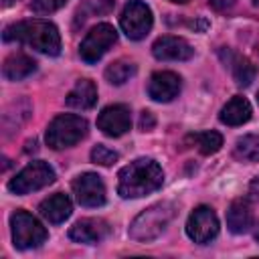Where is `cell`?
I'll return each mask as SVG.
<instances>
[{
    "label": "cell",
    "instance_id": "obj_1",
    "mask_svg": "<svg viewBox=\"0 0 259 259\" xmlns=\"http://www.w3.org/2000/svg\"><path fill=\"white\" fill-rule=\"evenodd\" d=\"M164 182L160 164L152 158H138L117 172V194L121 198H140L156 192Z\"/></svg>",
    "mask_w": 259,
    "mask_h": 259
},
{
    "label": "cell",
    "instance_id": "obj_2",
    "mask_svg": "<svg viewBox=\"0 0 259 259\" xmlns=\"http://www.w3.org/2000/svg\"><path fill=\"white\" fill-rule=\"evenodd\" d=\"M2 38L6 42H24L32 47L38 53H45L49 57H57L61 53V34L59 28L49 20H20L14 24H8L2 32Z\"/></svg>",
    "mask_w": 259,
    "mask_h": 259
},
{
    "label": "cell",
    "instance_id": "obj_3",
    "mask_svg": "<svg viewBox=\"0 0 259 259\" xmlns=\"http://www.w3.org/2000/svg\"><path fill=\"white\" fill-rule=\"evenodd\" d=\"M176 208L172 202L164 200V202H156L152 206H148L146 210H142L130 225V239L138 241V243H150L154 239H158L166 227L170 225V221L174 219Z\"/></svg>",
    "mask_w": 259,
    "mask_h": 259
},
{
    "label": "cell",
    "instance_id": "obj_4",
    "mask_svg": "<svg viewBox=\"0 0 259 259\" xmlns=\"http://www.w3.org/2000/svg\"><path fill=\"white\" fill-rule=\"evenodd\" d=\"M87 130L89 125L85 117L75 113H61L49 123L45 140L53 150H65L79 144L87 136Z\"/></svg>",
    "mask_w": 259,
    "mask_h": 259
},
{
    "label": "cell",
    "instance_id": "obj_5",
    "mask_svg": "<svg viewBox=\"0 0 259 259\" xmlns=\"http://www.w3.org/2000/svg\"><path fill=\"white\" fill-rule=\"evenodd\" d=\"M10 227H12V241L16 249H34L49 239L47 229L26 210L12 212Z\"/></svg>",
    "mask_w": 259,
    "mask_h": 259
},
{
    "label": "cell",
    "instance_id": "obj_6",
    "mask_svg": "<svg viewBox=\"0 0 259 259\" xmlns=\"http://www.w3.org/2000/svg\"><path fill=\"white\" fill-rule=\"evenodd\" d=\"M55 170L42 162V160H36V162H30L26 164L10 182H8V190L14 192V194H30L34 190H40L49 184L55 182Z\"/></svg>",
    "mask_w": 259,
    "mask_h": 259
},
{
    "label": "cell",
    "instance_id": "obj_7",
    "mask_svg": "<svg viewBox=\"0 0 259 259\" xmlns=\"http://www.w3.org/2000/svg\"><path fill=\"white\" fill-rule=\"evenodd\" d=\"M115 42H117V30H115L111 24H107V22L95 24V26L85 34V38L81 40V45H79V57H81V61H85L87 65H93V63H97Z\"/></svg>",
    "mask_w": 259,
    "mask_h": 259
},
{
    "label": "cell",
    "instance_id": "obj_8",
    "mask_svg": "<svg viewBox=\"0 0 259 259\" xmlns=\"http://www.w3.org/2000/svg\"><path fill=\"white\" fill-rule=\"evenodd\" d=\"M154 24V16L152 10L146 2L142 0H130L119 16V26L125 32L127 38L132 40H142L148 36V32L152 30Z\"/></svg>",
    "mask_w": 259,
    "mask_h": 259
},
{
    "label": "cell",
    "instance_id": "obj_9",
    "mask_svg": "<svg viewBox=\"0 0 259 259\" xmlns=\"http://www.w3.org/2000/svg\"><path fill=\"white\" fill-rule=\"evenodd\" d=\"M186 235L198 245L210 243L219 235V219L214 210L206 204L196 206L186 221Z\"/></svg>",
    "mask_w": 259,
    "mask_h": 259
},
{
    "label": "cell",
    "instance_id": "obj_10",
    "mask_svg": "<svg viewBox=\"0 0 259 259\" xmlns=\"http://www.w3.org/2000/svg\"><path fill=\"white\" fill-rule=\"evenodd\" d=\"M71 188H73L75 200H77L81 206L97 208V206L105 204V184H103L101 176L95 174V172L79 174V176L71 182Z\"/></svg>",
    "mask_w": 259,
    "mask_h": 259
},
{
    "label": "cell",
    "instance_id": "obj_11",
    "mask_svg": "<svg viewBox=\"0 0 259 259\" xmlns=\"http://www.w3.org/2000/svg\"><path fill=\"white\" fill-rule=\"evenodd\" d=\"M97 127L109 136V138H119L130 132L132 127V111L123 103H113L101 109L97 115Z\"/></svg>",
    "mask_w": 259,
    "mask_h": 259
},
{
    "label": "cell",
    "instance_id": "obj_12",
    "mask_svg": "<svg viewBox=\"0 0 259 259\" xmlns=\"http://www.w3.org/2000/svg\"><path fill=\"white\" fill-rule=\"evenodd\" d=\"M111 235V227L103 219H81L69 229V239L83 245H97Z\"/></svg>",
    "mask_w": 259,
    "mask_h": 259
},
{
    "label": "cell",
    "instance_id": "obj_13",
    "mask_svg": "<svg viewBox=\"0 0 259 259\" xmlns=\"http://www.w3.org/2000/svg\"><path fill=\"white\" fill-rule=\"evenodd\" d=\"M152 55L158 61H188L194 55L192 45L182 36L164 34L152 45Z\"/></svg>",
    "mask_w": 259,
    "mask_h": 259
},
{
    "label": "cell",
    "instance_id": "obj_14",
    "mask_svg": "<svg viewBox=\"0 0 259 259\" xmlns=\"http://www.w3.org/2000/svg\"><path fill=\"white\" fill-rule=\"evenodd\" d=\"M180 87L182 81L174 71H156L148 81V95L158 103H168L178 97Z\"/></svg>",
    "mask_w": 259,
    "mask_h": 259
},
{
    "label": "cell",
    "instance_id": "obj_15",
    "mask_svg": "<svg viewBox=\"0 0 259 259\" xmlns=\"http://www.w3.org/2000/svg\"><path fill=\"white\" fill-rule=\"evenodd\" d=\"M221 59L231 69V73L235 77V83L239 87H249L253 83V79L257 75V69L249 59H245L241 55H235L231 49H221Z\"/></svg>",
    "mask_w": 259,
    "mask_h": 259
},
{
    "label": "cell",
    "instance_id": "obj_16",
    "mask_svg": "<svg viewBox=\"0 0 259 259\" xmlns=\"http://www.w3.org/2000/svg\"><path fill=\"white\" fill-rule=\"evenodd\" d=\"M38 212H40V217L45 221H49L53 225H59V223H63V221H67L71 217L73 204H71V200H69L67 194L55 192V194H51L49 198H45L38 204Z\"/></svg>",
    "mask_w": 259,
    "mask_h": 259
},
{
    "label": "cell",
    "instance_id": "obj_17",
    "mask_svg": "<svg viewBox=\"0 0 259 259\" xmlns=\"http://www.w3.org/2000/svg\"><path fill=\"white\" fill-rule=\"evenodd\" d=\"M227 227L235 235H243L253 227V210L247 198H237L227 210Z\"/></svg>",
    "mask_w": 259,
    "mask_h": 259
},
{
    "label": "cell",
    "instance_id": "obj_18",
    "mask_svg": "<svg viewBox=\"0 0 259 259\" xmlns=\"http://www.w3.org/2000/svg\"><path fill=\"white\" fill-rule=\"evenodd\" d=\"M36 71V61L24 53H12L4 59L2 65V75L8 81H20L26 79L28 75H32Z\"/></svg>",
    "mask_w": 259,
    "mask_h": 259
},
{
    "label": "cell",
    "instance_id": "obj_19",
    "mask_svg": "<svg viewBox=\"0 0 259 259\" xmlns=\"http://www.w3.org/2000/svg\"><path fill=\"white\" fill-rule=\"evenodd\" d=\"M65 103L73 109H91L97 103V87L91 79H79L75 87L69 91Z\"/></svg>",
    "mask_w": 259,
    "mask_h": 259
},
{
    "label": "cell",
    "instance_id": "obj_20",
    "mask_svg": "<svg viewBox=\"0 0 259 259\" xmlns=\"http://www.w3.org/2000/svg\"><path fill=\"white\" fill-rule=\"evenodd\" d=\"M251 113H253L251 103H249L245 97L235 95V97H233L231 101H227V105L221 109L219 119H221L223 123H227V125H243L245 121L251 119Z\"/></svg>",
    "mask_w": 259,
    "mask_h": 259
},
{
    "label": "cell",
    "instance_id": "obj_21",
    "mask_svg": "<svg viewBox=\"0 0 259 259\" xmlns=\"http://www.w3.org/2000/svg\"><path fill=\"white\" fill-rule=\"evenodd\" d=\"M115 8V0H85L77 12H75V28L83 26L89 18L99 16V14H109Z\"/></svg>",
    "mask_w": 259,
    "mask_h": 259
},
{
    "label": "cell",
    "instance_id": "obj_22",
    "mask_svg": "<svg viewBox=\"0 0 259 259\" xmlns=\"http://www.w3.org/2000/svg\"><path fill=\"white\" fill-rule=\"evenodd\" d=\"M186 142L194 144L196 150L204 156H210V154H217L221 148H223V136L219 132H196V134H190L186 138Z\"/></svg>",
    "mask_w": 259,
    "mask_h": 259
},
{
    "label": "cell",
    "instance_id": "obj_23",
    "mask_svg": "<svg viewBox=\"0 0 259 259\" xmlns=\"http://www.w3.org/2000/svg\"><path fill=\"white\" fill-rule=\"evenodd\" d=\"M235 158L241 162H259V136L247 134L235 142Z\"/></svg>",
    "mask_w": 259,
    "mask_h": 259
},
{
    "label": "cell",
    "instance_id": "obj_24",
    "mask_svg": "<svg viewBox=\"0 0 259 259\" xmlns=\"http://www.w3.org/2000/svg\"><path fill=\"white\" fill-rule=\"evenodd\" d=\"M134 75H136V65L125 59H117L111 65H107V69H105V79L111 85H123Z\"/></svg>",
    "mask_w": 259,
    "mask_h": 259
},
{
    "label": "cell",
    "instance_id": "obj_25",
    "mask_svg": "<svg viewBox=\"0 0 259 259\" xmlns=\"http://www.w3.org/2000/svg\"><path fill=\"white\" fill-rule=\"evenodd\" d=\"M119 160V154L103 144H97L93 150H91V162L99 164V166H111Z\"/></svg>",
    "mask_w": 259,
    "mask_h": 259
},
{
    "label": "cell",
    "instance_id": "obj_26",
    "mask_svg": "<svg viewBox=\"0 0 259 259\" xmlns=\"http://www.w3.org/2000/svg\"><path fill=\"white\" fill-rule=\"evenodd\" d=\"M69 0H32L30 2V10L34 14H51L57 12L59 8H63Z\"/></svg>",
    "mask_w": 259,
    "mask_h": 259
},
{
    "label": "cell",
    "instance_id": "obj_27",
    "mask_svg": "<svg viewBox=\"0 0 259 259\" xmlns=\"http://www.w3.org/2000/svg\"><path fill=\"white\" fill-rule=\"evenodd\" d=\"M154 125H156L154 113L148 111V109H144L142 115H140V130H142V132H150V130H154Z\"/></svg>",
    "mask_w": 259,
    "mask_h": 259
},
{
    "label": "cell",
    "instance_id": "obj_28",
    "mask_svg": "<svg viewBox=\"0 0 259 259\" xmlns=\"http://www.w3.org/2000/svg\"><path fill=\"white\" fill-rule=\"evenodd\" d=\"M249 198L251 200H259V176L251 180L249 184Z\"/></svg>",
    "mask_w": 259,
    "mask_h": 259
},
{
    "label": "cell",
    "instance_id": "obj_29",
    "mask_svg": "<svg viewBox=\"0 0 259 259\" xmlns=\"http://www.w3.org/2000/svg\"><path fill=\"white\" fill-rule=\"evenodd\" d=\"M190 26L202 32V30H206V28H208V22H206L204 18H198V20H194V22H190Z\"/></svg>",
    "mask_w": 259,
    "mask_h": 259
},
{
    "label": "cell",
    "instance_id": "obj_30",
    "mask_svg": "<svg viewBox=\"0 0 259 259\" xmlns=\"http://www.w3.org/2000/svg\"><path fill=\"white\" fill-rule=\"evenodd\" d=\"M16 0H4V6H10V4H14Z\"/></svg>",
    "mask_w": 259,
    "mask_h": 259
},
{
    "label": "cell",
    "instance_id": "obj_31",
    "mask_svg": "<svg viewBox=\"0 0 259 259\" xmlns=\"http://www.w3.org/2000/svg\"><path fill=\"white\" fill-rule=\"evenodd\" d=\"M170 2H176V4H186L188 0H170Z\"/></svg>",
    "mask_w": 259,
    "mask_h": 259
},
{
    "label": "cell",
    "instance_id": "obj_32",
    "mask_svg": "<svg viewBox=\"0 0 259 259\" xmlns=\"http://www.w3.org/2000/svg\"><path fill=\"white\" fill-rule=\"evenodd\" d=\"M255 239L259 241V227H257V233H255Z\"/></svg>",
    "mask_w": 259,
    "mask_h": 259
},
{
    "label": "cell",
    "instance_id": "obj_33",
    "mask_svg": "<svg viewBox=\"0 0 259 259\" xmlns=\"http://www.w3.org/2000/svg\"><path fill=\"white\" fill-rule=\"evenodd\" d=\"M253 4H255V6H257V8H259V0H253Z\"/></svg>",
    "mask_w": 259,
    "mask_h": 259
},
{
    "label": "cell",
    "instance_id": "obj_34",
    "mask_svg": "<svg viewBox=\"0 0 259 259\" xmlns=\"http://www.w3.org/2000/svg\"><path fill=\"white\" fill-rule=\"evenodd\" d=\"M257 101H259V93H257Z\"/></svg>",
    "mask_w": 259,
    "mask_h": 259
}]
</instances>
